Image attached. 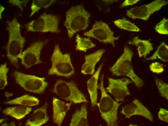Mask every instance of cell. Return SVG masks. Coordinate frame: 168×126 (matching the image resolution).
Segmentation results:
<instances>
[{
    "mask_svg": "<svg viewBox=\"0 0 168 126\" xmlns=\"http://www.w3.org/2000/svg\"><path fill=\"white\" fill-rule=\"evenodd\" d=\"M7 23L9 38L6 47L7 56L10 63L17 68L19 57L22 52L26 40L21 35L20 24L15 17L8 21Z\"/></svg>",
    "mask_w": 168,
    "mask_h": 126,
    "instance_id": "1",
    "label": "cell"
},
{
    "mask_svg": "<svg viewBox=\"0 0 168 126\" xmlns=\"http://www.w3.org/2000/svg\"><path fill=\"white\" fill-rule=\"evenodd\" d=\"M90 16L82 5L72 6L66 12L64 25L70 39L77 32L88 27Z\"/></svg>",
    "mask_w": 168,
    "mask_h": 126,
    "instance_id": "2",
    "label": "cell"
},
{
    "mask_svg": "<svg viewBox=\"0 0 168 126\" xmlns=\"http://www.w3.org/2000/svg\"><path fill=\"white\" fill-rule=\"evenodd\" d=\"M104 75L102 74L98 86L101 92V97L99 102L96 105L102 118L108 126H118V110L121 103L114 100L107 94L104 87Z\"/></svg>",
    "mask_w": 168,
    "mask_h": 126,
    "instance_id": "3",
    "label": "cell"
},
{
    "mask_svg": "<svg viewBox=\"0 0 168 126\" xmlns=\"http://www.w3.org/2000/svg\"><path fill=\"white\" fill-rule=\"evenodd\" d=\"M133 55V52L125 47L122 55L109 70L113 75L124 76L129 77L136 87L140 88L143 86L144 82L133 70L131 62Z\"/></svg>",
    "mask_w": 168,
    "mask_h": 126,
    "instance_id": "4",
    "label": "cell"
},
{
    "mask_svg": "<svg viewBox=\"0 0 168 126\" xmlns=\"http://www.w3.org/2000/svg\"><path fill=\"white\" fill-rule=\"evenodd\" d=\"M50 60L52 66L49 70V75L69 77L74 73V70L69 53L63 54L58 45H55Z\"/></svg>",
    "mask_w": 168,
    "mask_h": 126,
    "instance_id": "5",
    "label": "cell"
},
{
    "mask_svg": "<svg viewBox=\"0 0 168 126\" xmlns=\"http://www.w3.org/2000/svg\"><path fill=\"white\" fill-rule=\"evenodd\" d=\"M53 93L65 100L75 103L87 102L88 101L73 82L59 79L55 84Z\"/></svg>",
    "mask_w": 168,
    "mask_h": 126,
    "instance_id": "6",
    "label": "cell"
},
{
    "mask_svg": "<svg viewBox=\"0 0 168 126\" xmlns=\"http://www.w3.org/2000/svg\"><path fill=\"white\" fill-rule=\"evenodd\" d=\"M59 18L55 15L44 13L37 19L25 24L26 31L32 32L59 33Z\"/></svg>",
    "mask_w": 168,
    "mask_h": 126,
    "instance_id": "7",
    "label": "cell"
},
{
    "mask_svg": "<svg viewBox=\"0 0 168 126\" xmlns=\"http://www.w3.org/2000/svg\"><path fill=\"white\" fill-rule=\"evenodd\" d=\"M14 76L16 83L25 90L37 94L43 93L48 84L44 77L25 74L15 71Z\"/></svg>",
    "mask_w": 168,
    "mask_h": 126,
    "instance_id": "8",
    "label": "cell"
},
{
    "mask_svg": "<svg viewBox=\"0 0 168 126\" xmlns=\"http://www.w3.org/2000/svg\"><path fill=\"white\" fill-rule=\"evenodd\" d=\"M114 32L107 24L102 21H96L89 31L84 32V35L94 38L100 42L109 43L115 47V41L118 40L119 37H115Z\"/></svg>",
    "mask_w": 168,
    "mask_h": 126,
    "instance_id": "9",
    "label": "cell"
},
{
    "mask_svg": "<svg viewBox=\"0 0 168 126\" xmlns=\"http://www.w3.org/2000/svg\"><path fill=\"white\" fill-rule=\"evenodd\" d=\"M168 1L163 0H156L151 3L131 8L126 11V16L133 19H140L147 20L150 15L159 10L168 4Z\"/></svg>",
    "mask_w": 168,
    "mask_h": 126,
    "instance_id": "10",
    "label": "cell"
},
{
    "mask_svg": "<svg viewBox=\"0 0 168 126\" xmlns=\"http://www.w3.org/2000/svg\"><path fill=\"white\" fill-rule=\"evenodd\" d=\"M48 42V40L36 41L22 52L19 58L21 60V64L26 68L42 63L40 59L41 52Z\"/></svg>",
    "mask_w": 168,
    "mask_h": 126,
    "instance_id": "11",
    "label": "cell"
},
{
    "mask_svg": "<svg viewBox=\"0 0 168 126\" xmlns=\"http://www.w3.org/2000/svg\"><path fill=\"white\" fill-rule=\"evenodd\" d=\"M109 84L105 88L106 92L111 94L116 101L118 102L123 101L125 97L131 94L127 86L132 82L126 78L115 79L108 78Z\"/></svg>",
    "mask_w": 168,
    "mask_h": 126,
    "instance_id": "12",
    "label": "cell"
},
{
    "mask_svg": "<svg viewBox=\"0 0 168 126\" xmlns=\"http://www.w3.org/2000/svg\"><path fill=\"white\" fill-rule=\"evenodd\" d=\"M120 113L129 118L136 115L144 117L151 121L154 120L150 112L139 100L135 99L130 103L122 107Z\"/></svg>",
    "mask_w": 168,
    "mask_h": 126,
    "instance_id": "13",
    "label": "cell"
},
{
    "mask_svg": "<svg viewBox=\"0 0 168 126\" xmlns=\"http://www.w3.org/2000/svg\"><path fill=\"white\" fill-rule=\"evenodd\" d=\"M71 103H66L56 98L53 100V120L55 124L61 126L67 111L70 109Z\"/></svg>",
    "mask_w": 168,
    "mask_h": 126,
    "instance_id": "14",
    "label": "cell"
},
{
    "mask_svg": "<svg viewBox=\"0 0 168 126\" xmlns=\"http://www.w3.org/2000/svg\"><path fill=\"white\" fill-rule=\"evenodd\" d=\"M105 52L104 49H100L93 53L85 55V62L81 68V73L84 75H93L95 72V66Z\"/></svg>",
    "mask_w": 168,
    "mask_h": 126,
    "instance_id": "15",
    "label": "cell"
},
{
    "mask_svg": "<svg viewBox=\"0 0 168 126\" xmlns=\"http://www.w3.org/2000/svg\"><path fill=\"white\" fill-rule=\"evenodd\" d=\"M47 105L45 102L42 107L35 110L28 119L25 126H39L48 121L49 118L47 114Z\"/></svg>",
    "mask_w": 168,
    "mask_h": 126,
    "instance_id": "16",
    "label": "cell"
},
{
    "mask_svg": "<svg viewBox=\"0 0 168 126\" xmlns=\"http://www.w3.org/2000/svg\"><path fill=\"white\" fill-rule=\"evenodd\" d=\"M103 64V63H102L95 72L87 82V89L90 96L91 106L92 107L95 106L97 103L98 79Z\"/></svg>",
    "mask_w": 168,
    "mask_h": 126,
    "instance_id": "17",
    "label": "cell"
},
{
    "mask_svg": "<svg viewBox=\"0 0 168 126\" xmlns=\"http://www.w3.org/2000/svg\"><path fill=\"white\" fill-rule=\"evenodd\" d=\"M70 126H89L86 105L84 104L79 110H77L73 115L70 124Z\"/></svg>",
    "mask_w": 168,
    "mask_h": 126,
    "instance_id": "18",
    "label": "cell"
},
{
    "mask_svg": "<svg viewBox=\"0 0 168 126\" xmlns=\"http://www.w3.org/2000/svg\"><path fill=\"white\" fill-rule=\"evenodd\" d=\"M129 44L137 47V51L140 58L146 56L154 49L152 44L149 40H141L137 37L133 38Z\"/></svg>",
    "mask_w": 168,
    "mask_h": 126,
    "instance_id": "19",
    "label": "cell"
},
{
    "mask_svg": "<svg viewBox=\"0 0 168 126\" xmlns=\"http://www.w3.org/2000/svg\"><path fill=\"white\" fill-rule=\"evenodd\" d=\"M32 110L31 107L24 106H17L7 108L4 110L2 113L5 115L12 117L20 120L28 114Z\"/></svg>",
    "mask_w": 168,
    "mask_h": 126,
    "instance_id": "20",
    "label": "cell"
},
{
    "mask_svg": "<svg viewBox=\"0 0 168 126\" xmlns=\"http://www.w3.org/2000/svg\"><path fill=\"white\" fill-rule=\"evenodd\" d=\"M39 103V100L35 97L28 94H25L14 99L6 102L4 103L32 106L38 105Z\"/></svg>",
    "mask_w": 168,
    "mask_h": 126,
    "instance_id": "21",
    "label": "cell"
},
{
    "mask_svg": "<svg viewBox=\"0 0 168 126\" xmlns=\"http://www.w3.org/2000/svg\"><path fill=\"white\" fill-rule=\"evenodd\" d=\"M157 59H160L164 62H168V46L164 42H162L153 55L146 60L148 61Z\"/></svg>",
    "mask_w": 168,
    "mask_h": 126,
    "instance_id": "22",
    "label": "cell"
},
{
    "mask_svg": "<svg viewBox=\"0 0 168 126\" xmlns=\"http://www.w3.org/2000/svg\"><path fill=\"white\" fill-rule=\"evenodd\" d=\"M77 45L75 49L77 50L85 52L89 49L95 47L96 45L89 38H83L77 34L76 37Z\"/></svg>",
    "mask_w": 168,
    "mask_h": 126,
    "instance_id": "23",
    "label": "cell"
},
{
    "mask_svg": "<svg viewBox=\"0 0 168 126\" xmlns=\"http://www.w3.org/2000/svg\"><path fill=\"white\" fill-rule=\"evenodd\" d=\"M56 1L54 0H34L30 7L31 12L29 16L30 17L42 8H47Z\"/></svg>",
    "mask_w": 168,
    "mask_h": 126,
    "instance_id": "24",
    "label": "cell"
},
{
    "mask_svg": "<svg viewBox=\"0 0 168 126\" xmlns=\"http://www.w3.org/2000/svg\"><path fill=\"white\" fill-rule=\"evenodd\" d=\"M115 25L118 28L128 31L138 32L140 29L134 24L125 18L118 19L113 22Z\"/></svg>",
    "mask_w": 168,
    "mask_h": 126,
    "instance_id": "25",
    "label": "cell"
},
{
    "mask_svg": "<svg viewBox=\"0 0 168 126\" xmlns=\"http://www.w3.org/2000/svg\"><path fill=\"white\" fill-rule=\"evenodd\" d=\"M8 69L7 67V63L1 64L0 67V88L3 89L7 85V74Z\"/></svg>",
    "mask_w": 168,
    "mask_h": 126,
    "instance_id": "26",
    "label": "cell"
},
{
    "mask_svg": "<svg viewBox=\"0 0 168 126\" xmlns=\"http://www.w3.org/2000/svg\"><path fill=\"white\" fill-rule=\"evenodd\" d=\"M156 84L161 96L168 100V85L161 79L156 78Z\"/></svg>",
    "mask_w": 168,
    "mask_h": 126,
    "instance_id": "27",
    "label": "cell"
},
{
    "mask_svg": "<svg viewBox=\"0 0 168 126\" xmlns=\"http://www.w3.org/2000/svg\"><path fill=\"white\" fill-rule=\"evenodd\" d=\"M168 20L163 18L155 26V31L159 33L163 34H168Z\"/></svg>",
    "mask_w": 168,
    "mask_h": 126,
    "instance_id": "28",
    "label": "cell"
},
{
    "mask_svg": "<svg viewBox=\"0 0 168 126\" xmlns=\"http://www.w3.org/2000/svg\"><path fill=\"white\" fill-rule=\"evenodd\" d=\"M150 69L152 72L157 74L162 73L164 71L163 66L157 62L152 63L150 65Z\"/></svg>",
    "mask_w": 168,
    "mask_h": 126,
    "instance_id": "29",
    "label": "cell"
},
{
    "mask_svg": "<svg viewBox=\"0 0 168 126\" xmlns=\"http://www.w3.org/2000/svg\"><path fill=\"white\" fill-rule=\"evenodd\" d=\"M29 1L30 0H9L8 2L13 5L18 7L22 11L24 7H26L27 4Z\"/></svg>",
    "mask_w": 168,
    "mask_h": 126,
    "instance_id": "30",
    "label": "cell"
},
{
    "mask_svg": "<svg viewBox=\"0 0 168 126\" xmlns=\"http://www.w3.org/2000/svg\"><path fill=\"white\" fill-rule=\"evenodd\" d=\"M159 119L160 120L168 123V111L164 109L160 108L158 113Z\"/></svg>",
    "mask_w": 168,
    "mask_h": 126,
    "instance_id": "31",
    "label": "cell"
},
{
    "mask_svg": "<svg viewBox=\"0 0 168 126\" xmlns=\"http://www.w3.org/2000/svg\"><path fill=\"white\" fill-rule=\"evenodd\" d=\"M140 0H126L120 6V8L125 6L133 5L137 3Z\"/></svg>",
    "mask_w": 168,
    "mask_h": 126,
    "instance_id": "32",
    "label": "cell"
},
{
    "mask_svg": "<svg viewBox=\"0 0 168 126\" xmlns=\"http://www.w3.org/2000/svg\"><path fill=\"white\" fill-rule=\"evenodd\" d=\"M4 119H1L0 120V123H1L3 121Z\"/></svg>",
    "mask_w": 168,
    "mask_h": 126,
    "instance_id": "33",
    "label": "cell"
}]
</instances>
